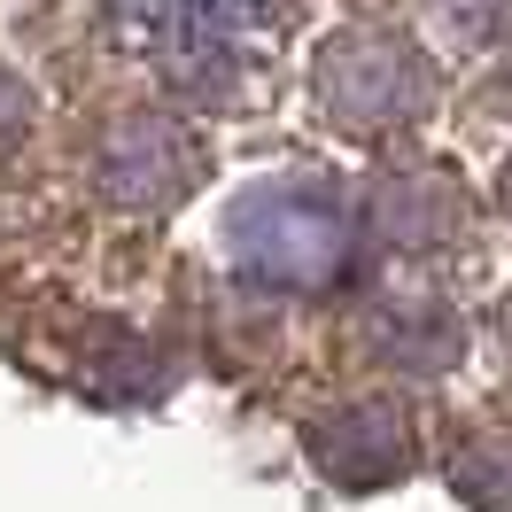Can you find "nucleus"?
Listing matches in <instances>:
<instances>
[{"instance_id": "5", "label": "nucleus", "mask_w": 512, "mask_h": 512, "mask_svg": "<svg viewBox=\"0 0 512 512\" xmlns=\"http://www.w3.org/2000/svg\"><path fill=\"white\" fill-rule=\"evenodd\" d=\"M303 450H311V466L326 481L381 489V481H396L419 458V435H412V412L396 396H342V404H326L303 427Z\"/></svg>"}, {"instance_id": "10", "label": "nucleus", "mask_w": 512, "mask_h": 512, "mask_svg": "<svg viewBox=\"0 0 512 512\" xmlns=\"http://www.w3.org/2000/svg\"><path fill=\"white\" fill-rule=\"evenodd\" d=\"M489 334H497V350H505V365H512V295L489 311Z\"/></svg>"}, {"instance_id": "2", "label": "nucleus", "mask_w": 512, "mask_h": 512, "mask_svg": "<svg viewBox=\"0 0 512 512\" xmlns=\"http://www.w3.org/2000/svg\"><path fill=\"white\" fill-rule=\"evenodd\" d=\"M225 241H233V256L249 264L256 280L319 295L357 264V210H342L334 187L280 179V187H256L233 202Z\"/></svg>"}, {"instance_id": "11", "label": "nucleus", "mask_w": 512, "mask_h": 512, "mask_svg": "<svg viewBox=\"0 0 512 512\" xmlns=\"http://www.w3.org/2000/svg\"><path fill=\"white\" fill-rule=\"evenodd\" d=\"M497 194H505V218H512V163H505V179H497Z\"/></svg>"}, {"instance_id": "7", "label": "nucleus", "mask_w": 512, "mask_h": 512, "mask_svg": "<svg viewBox=\"0 0 512 512\" xmlns=\"http://www.w3.org/2000/svg\"><path fill=\"white\" fill-rule=\"evenodd\" d=\"M450 225H458V187L450 179L412 171V179H381L373 187V233L396 241V249H435Z\"/></svg>"}, {"instance_id": "8", "label": "nucleus", "mask_w": 512, "mask_h": 512, "mask_svg": "<svg viewBox=\"0 0 512 512\" xmlns=\"http://www.w3.org/2000/svg\"><path fill=\"white\" fill-rule=\"evenodd\" d=\"M450 489L466 505H512V427L481 419L450 443Z\"/></svg>"}, {"instance_id": "1", "label": "nucleus", "mask_w": 512, "mask_h": 512, "mask_svg": "<svg viewBox=\"0 0 512 512\" xmlns=\"http://www.w3.org/2000/svg\"><path fill=\"white\" fill-rule=\"evenodd\" d=\"M109 47L187 101H233L272 55V0H109Z\"/></svg>"}, {"instance_id": "6", "label": "nucleus", "mask_w": 512, "mask_h": 512, "mask_svg": "<svg viewBox=\"0 0 512 512\" xmlns=\"http://www.w3.org/2000/svg\"><path fill=\"white\" fill-rule=\"evenodd\" d=\"M365 350L396 365V373H443L450 357H458V311H450L443 295H381L373 303V319H365Z\"/></svg>"}, {"instance_id": "9", "label": "nucleus", "mask_w": 512, "mask_h": 512, "mask_svg": "<svg viewBox=\"0 0 512 512\" xmlns=\"http://www.w3.org/2000/svg\"><path fill=\"white\" fill-rule=\"evenodd\" d=\"M24 132H32V94H24V86L0 70V163L24 148Z\"/></svg>"}, {"instance_id": "3", "label": "nucleus", "mask_w": 512, "mask_h": 512, "mask_svg": "<svg viewBox=\"0 0 512 512\" xmlns=\"http://www.w3.org/2000/svg\"><path fill=\"white\" fill-rule=\"evenodd\" d=\"M319 101L342 132H404L427 117L435 70L412 39L365 24V32H342L319 47Z\"/></svg>"}, {"instance_id": "4", "label": "nucleus", "mask_w": 512, "mask_h": 512, "mask_svg": "<svg viewBox=\"0 0 512 512\" xmlns=\"http://www.w3.org/2000/svg\"><path fill=\"white\" fill-rule=\"evenodd\" d=\"M94 187H101L109 210L163 218V210H179L202 187V140L179 117H163V109H132V117H117V125L101 132Z\"/></svg>"}]
</instances>
